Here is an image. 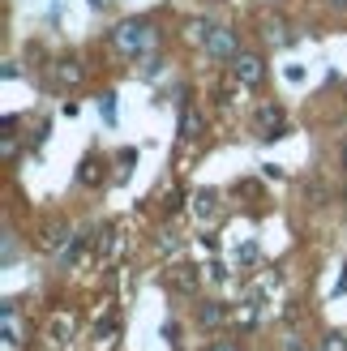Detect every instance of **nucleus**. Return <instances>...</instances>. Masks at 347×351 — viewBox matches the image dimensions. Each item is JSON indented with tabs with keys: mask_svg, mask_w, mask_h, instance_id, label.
<instances>
[{
	"mask_svg": "<svg viewBox=\"0 0 347 351\" xmlns=\"http://www.w3.org/2000/svg\"><path fill=\"white\" fill-rule=\"evenodd\" d=\"M193 137H202V116L198 112H184L180 116V142H193Z\"/></svg>",
	"mask_w": 347,
	"mask_h": 351,
	"instance_id": "6e6552de",
	"label": "nucleus"
},
{
	"mask_svg": "<svg viewBox=\"0 0 347 351\" xmlns=\"http://www.w3.org/2000/svg\"><path fill=\"white\" fill-rule=\"evenodd\" d=\"M206 51H211L215 60H236V56H240V39H236V30L215 26V30H211V39H206Z\"/></svg>",
	"mask_w": 347,
	"mask_h": 351,
	"instance_id": "f03ea898",
	"label": "nucleus"
},
{
	"mask_svg": "<svg viewBox=\"0 0 347 351\" xmlns=\"http://www.w3.org/2000/svg\"><path fill=\"white\" fill-rule=\"evenodd\" d=\"M198 215H215V193H211V189L198 193Z\"/></svg>",
	"mask_w": 347,
	"mask_h": 351,
	"instance_id": "ddd939ff",
	"label": "nucleus"
},
{
	"mask_svg": "<svg viewBox=\"0 0 347 351\" xmlns=\"http://www.w3.org/2000/svg\"><path fill=\"white\" fill-rule=\"evenodd\" d=\"M240 326H245V330H253L257 326V313H253V304H245V308H240V317H236Z\"/></svg>",
	"mask_w": 347,
	"mask_h": 351,
	"instance_id": "dca6fc26",
	"label": "nucleus"
},
{
	"mask_svg": "<svg viewBox=\"0 0 347 351\" xmlns=\"http://www.w3.org/2000/svg\"><path fill=\"white\" fill-rule=\"evenodd\" d=\"M211 351H240V347H236V343H215Z\"/></svg>",
	"mask_w": 347,
	"mask_h": 351,
	"instance_id": "a211bd4d",
	"label": "nucleus"
},
{
	"mask_svg": "<svg viewBox=\"0 0 347 351\" xmlns=\"http://www.w3.org/2000/svg\"><path fill=\"white\" fill-rule=\"evenodd\" d=\"M322 351H347V339L343 335H326L322 339Z\"/></svg>",
	"mask_w": 347,
	"mask_h": 351,
	"instance_id": "2eb2a0df",
	"label": "nucleus"
},
{
	"mask_svg": "<svg viewBox=\"0 0 347 351\" xmlns=\"http://www.w3.org/2000/svg\"><path fill=\"white\" fill-rule=\"evenodd\" d=\"M103 176H108V171H103V163H99V159H86V163L77 167V180H82V184H91V189H99V184H103Z\"/></svg>",
	"mask_w": 347,
	"mask_h": 351,
	"instance_id": "0eeeda50",
	"label": "nucleus"
},
{
	"mask_svg": "<svg viewBox=\"0 0 347 351\" xmlns=\"http://www.w3.org/2000/svg\"><path fill=\"white\" fill-rule=\"evenodd\" d=\"M116 163H120V171L129 176V171H133V163H137V150H120V154H116Z\"/></svg>",
	"mask_w": 347,
	"mask_h": 351,
	"instance_id": "4468645a",
	"label": "nucleus"
},
{
	"mask_svg": "<svg viewBox=\"0 0 347 351\" xmlns=\"http://www.w3.org/2000/svg\"><path fill=\"white\" fill-rule=\"evenodd\" d=\"M17 154V142H13V133H5V159H13Z\"/></svg>",
	"mask_w": 347,
	"mask_h": 351,
	"instance_id": "f3484780",
	"label": "nucleus"
},
{
	"mask_svg": "<svg viewBox=\"0 0 347 351\" xmlns=\"http://www.w3.org/2000/svg\"><path fill=\"white\" fill-rule=\"evenodd\" d=\"M232 73L245 86H262L266 82V64H262V56H253V51H240V56L232 60Z\"/></svg>",
	"mask_w": 347,
	"mask_h": 351,
	"instance_id": "7ed1b4c3",
	"label": "nucleus"
},
{
	"mask_svg": "<svg viewBox=\"0 0 347 351\" xmlns=\"http://www.w3.org/2000/svg\"><path fill=\"white\" fill-rule=\"evenodd\" d=\"M257 129H262L266 142L283 137V112H279V108H262V112H257Z\"/></svg>",
	"mask_w": 347,
	"mask_h": 351,
	"instance_id": "20e7f679",
	"label": "nucleus"
},
{
	"mask_svg": "<svg viewBox=\"0 0 347 351\" xmlns=\"http://www.w3.org/2000/svg\"><path fill=\"white\" fill-rule=\"evenodd\" d=\"M266 39H270V47H283L287 43V26L274 17V22H266Z\"/></svg>",
	"mask_w": 347,
	"mask_h": 351,
	"instance_id": "9d476101",
	"label": "nucleus"
},
{
	"mask_svg": "<svg viewBox=\"0 0 347 351\" xmlns=\"http://www.w3.org/2000/svg\"><path fill=\"white\" fill-rule=\"evenodd\" d=\"M211 22H206V17H198V22H189V39H198V43H206V39H211Z\"/></svg>",
	"mask_w": 347,
	"mask_h": 351,
	"instance_id": "f8f14e48",
	"label": "nucleus"
},
{
	"mask_svg": "<svg viewBox=\"0 0 347 351\" xmlns=\"http://www.w3.org/2000/svg\"><path fill=\"white\" fill-rule=\"evenodd\" d=\"M171 287L193 291V287H198V270H193V274H189V270H171Z\"/></svg>",
	"mask_w": 347,
	"mask_h": 351,
	"instance_id": "9b49d317",
	"label": "nucleus"
},
{
	"mask_svg": "<svg viewBox=\"0 0 347 351\" xmlns=\"http://www.w3.org/2000/svg\"><path fill=\"white\" fill-rule=\"evenodd\" d=\"M339 291H347V270H343V278H339Z\"/></svg>",
	"mask_w": 347,
	"mask_h": 351,
	"instance_id": "6ab92c4d",
	"label": "nucleus"
},
{
	"mask_svg": "<svg viewBox=\"0 0 347 351\" xmlns=\"http://www.w3.org/2000/svg\"><path fill=\"white\" fill-rule=\"evenodd\" d=\"M223 317H228V308H223V304H202V313H198L202 326H219Z\"/></svg>",
	"mask_w": 347,
	"mask_h": 351,
	"instance_id": "1a4fd4ad",
	"label": "nucleus"
},
{
	"mask_svg": "<svg viewBox=\"0 0 347 351\" xmlns=\"http://www.w3.org/2000/svg\"><path fill=\"white\" fill-rule=\"evenodd\" d=\"M112 43L125 51V56H142V51L154 47V30H150V22L133 17V22H120V26L112 30Z\"/></svg>",
	"mask_w": 347,
	"mask_h": 351,
	"instance_id": "f257e3e1",
	"label": "nucleus"
},
{
	"mask_svg": "<svg viewBox=\"0 0 347 351\" xmlns=\"http://www.w3.org/2000/svg\"><path fill=\"white\" fill-rule=\"evenodd\" d=\"M0 326H5V343H22V335H26V330L17 326V313H13V304H5V308H0Z\"/></svg>",
	"mask_w": 347,
	"mask_h": 351,
	"instance_id": "423d86ee",
	"label": "nucleus"
},
{
	"mask_svg": "<svg viewBox=\"0 0 347 351\" xmlns=\"http://www.w3.org/2000/svg\"><path fill=\"white\" fill-rule=\"evenodd\" d=\"M51 73H56V82H60V86H82V77H86L77 60H60L56 69H51Z\"/></svg>",
	"mask_w": 347,
	"mask_h": 351,
	"instance_id": "39448f33",
	"label": "nucleus"
},
{
	"mask_svg": "<svg viewBox=\"0 0 347 351\" xmlns=\"http://www.w3.org/2000/svg\"><path fill=\"white\" fill-rule=\"evenodd\" d=\"M343 167H347V146H343Z\"/></svg>",
	"mask_w": 347,
	"mask_h": 351,
	"instance_id": "aec40b11",
	"label": "nucleus"
}]
</instances>
